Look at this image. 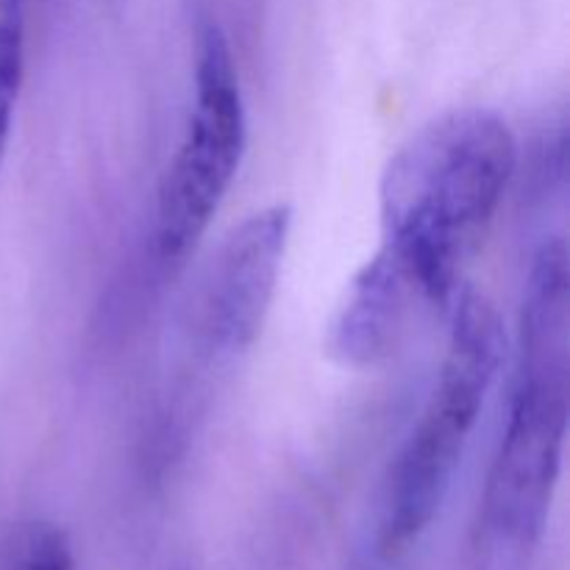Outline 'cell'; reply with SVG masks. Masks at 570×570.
Instances as JSON below:
<instances>
[{
    "mask_svg": "<svg viewBox=\"0 0 570 570\" xmlns=\"http://www.w3.org/2000/svg\"><path fill=\"white\" fill-rule=\"evenodd\" d=\"M510 126L490 109H454L412 134L384 170L382 248L434 306L456 293L515 170Z\"/></svg>",
    "mask_w": 570,
    "mask_h": 570,
    "instance_id": "obj_1",
    "label": "cell"
},
{
    "mask_svg": "<svg viewBox=\"0 0 570 570\" xmlns=\"http://www.w3.org/2000/svg\"><path fill=\"white\" fill-rule=\"evenodd\" d=\"M570 404V273L560 237L543 243L527 278L521 360L510 421L484 488L490 538L527 554L543 538L562 468Z\"/></svg>",
    "mask_w": 570,
    "mask_h": 570,
    "instance_id": "obj_2",
    "label": "cell"
},
{
    "mask_svg": "<svg viewBox=\"0 0 570 570\" xmlns=\"http://www.w3.org/2000/svg\"><path fill=\"white\" fill-rule=\"evenodd\" d=\"M504 351V323L493 301L462 289L438 384L384 484L379 518L384 557L404 554L438 518Z\"/></svg>",
    "mask_w": 570,
    "mask_h": 570,
    "instance_id": "obj_3",
    "label": "cell"
},
{
    "mask_svg": "<svg viewBox=\"0 0 570 570\" xmlns=\"http://www.w3.org/2000/svg\"><path fill=\"white\" fill-rule=\"evenodd\" d=\"M245 154V106L232 48L217 22L198 31L195 106L159 187L156 243L167 262L195 248L220 209Z\"/></svg>",
    "mask_w": 570,
    "mask_h": 570,
    "instance_id": "obj_4",
    "label": "cell"
},
{
    "mask_svg": "<svg viewBox=\"0 0 570 570\" xmlns=\"http://www.w3.org/2000/svg\"><path fill=\"white\" fill-rule=\"evenodd\" d=\"M289 226L293 209L273 204L223 239L198 298V332L209 351L237 356L256 343L276 295Z\"/></svg>",
    "mask_w": 570,
    "mask_h": 570,
    "instance_id": "obj_5",
    "label": "cell"
},
{
    "mask_svg": "<svg viewBox=\"0 0 570 570\" xmlns=\"http://www.w3.org/2000/svg\"><path fill=\"white\" fill-rule=\"evenodd\" d=\"M429 309L434 304L426 293L376 250L348 284L343 304L328 323V356L354 371L382 365Z\"/></svg>",
    "mask_w": 570,
    "mask_h": 570,
    "instance_id": "obj_6",
    "label": "cell"
},
{
    "mask_svg": "<svg viewBox=\"0 0 570 570\" xmlns=\"http://www.w3.org/2000/svg\"><path fill=\"white\" fill-rule=\"evenodd\" d=\"M22 81V31L17 17L0 14V165H3L6 145L11 137V117H14L17 95Z\"/></svg>",
    "mask_w": 570,
    "mask_h": 570,
    "instance_id": "obj_7",
    "label": "cell"
},
{
    "mask_svg": "<svg viewBox=\"0 0 570 570\" xmlns=\"http://www.w3.org/2000/svg\"><path fill=\"white\" fill-rule=\"evenodd\" d=\"M9 570H76L70 540L53 523H33L17 540Z\"/></svg>",
    "mask_w": 570,
    "mask_h": 570,
    "instance_id": "obj_8",
    "label": "cell"
}]
</instances>
